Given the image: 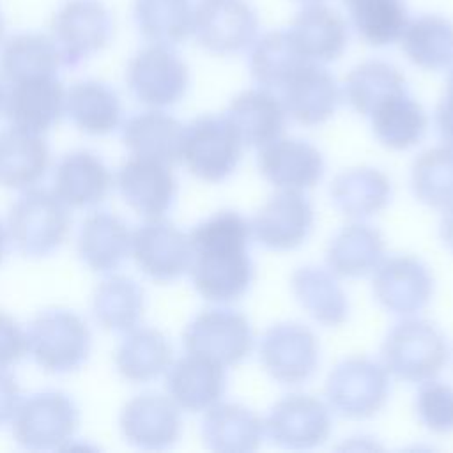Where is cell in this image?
Here are the masks:
<instances>
[{
	"label": "cell",
	"instance_id": "6da1fadb",
	"mask_svg": "<svg viewBox=\"0 0 453 453\" xmlns=\"http://www.w3.org/2000/svg\"><path fill=\"white\" fill-rule=\"evenodd\" d=\"M189 274L195 290L212 303L241 299L251 287L255 265L250 257L251 221L237 211H219L189 232Z\"/></svg>",
	"mask_w": 453,
	"mask_h": 453
},
{
	"label": "cell",
	"instance_id": "7a4b0ae2",
	"mask_svg": "<svg viewBox=\"0 0 453 453\" xmlns=\"http://www.w3.org/2000/svg\"><path fill=\"white\" fill-rule=\"evenodd\" d=\"M380 357L389 375L409 384H423L442 372L449 350L435 324L425 319H405L388 331Z\"/></svg>",
	"mask_w": 453,
	"mask_h": 453
},
{
	"label": "cell",
	"instance_id": "3957f363",
	"mask_svg": "<svg viewBox=\"0 0 453 453\" xmlns=\"http://www.w3.org/2000/svg\"><path fill=\"white\" fill-rule=\"evenodd\" d=\"M90 347L88 326L69 310L41 311L27 331V350L37 366L50 373L76 372L87 363Z\"/></svg>",
	"mask_w": 453,
	"mask_h": 453
},
{
	"label": "cell",
	"instance_id": "277c9868",
	"mask_svg": "<svg viewBox=\"0 0 453 453\" xmlns=\"http://www.w3.org/2000/svg\"><path fill=\"white\" fill-rule=\"evenodd\" d=\"M71 226L67 205L51 191L28 189L11 207L7 234L25 257L41 258L57 251Z\"/></svg>",
	"mask_w": 453,
	"mask_h": 453
},
{
	"label": "cell",
	"instance_id": "5b68a950",
	"mask_svg": "<svg viewBox=\"0 0 453 453\" xmlns=\"http://www.w3.org/2000/svg\"><path fill=\"white\" fill-rule=\"evenodd\" d=\"M389 373L382 363L352 356L340 361L327 375L326 398L329 409L347 419H370L388 403Z\"/></svg>",
	"mask_w": 453,
	"mask_h": 453
},
{
	"label": "cell",
	"instance_id": "8992f818",
	"mask_svg": "<svg viewBox=\"0 0 453 453\" xmlns=\"http://www.w3.org/2000/svg\"><path fill=\"white\" fill-rule=\"evenodd\" d=\"M242 142L225 115H202L184 126L180 159L205 182H223L237 168Z\"/></svg>",
	"mask_w": 453,
	"mask_h": 453
},
{
	"label": "cell",
	"instance_id": "52a82bcc",
	"mask_svg": "<svg viewBox=\"0 0 453 453\" xmlns=\"http://www.w3.org/2000/svg\"><path fill=\"white\" fill-rule=\"evenodd\" d=\"M80 411L62 391H41L19 403L12 418L14 441L34 451L60 449L73 439Z\"/></svg>",
	"mask_w": 453,
	"mask_h": 453
},
{
	"label": "cell",
	"instance_id": "ba28073f",
	"mask_svg": "<svg viewBox=\"0 0 453 453\" xmlns=\"http://www.w3.org/2000/svg\"><path fill=\"white\" fill-rule=\"evenodd\" d=\"M182 343L189 354L207 357L221 366L242 363L255 347L250 320L237 310L218 306L196 313L186 326Z\"/></svg>",
	"mask_w": 453,
	"mask_h": 453
},
{
	"label": "cell",
	"instance_id": "9c48e42d",
	"mask_svg": "<svg viewBox=\"0 0 453 453\" xmlns=\"http://www.w3.org/2000/svg\"><path fill=\"white\" fill-rule=\"evenodd\" d=\"M111 35L113 19L101 0H67L51 19V39L65 67H76L104 50Z\"/></svg>",
	"mask_w": 453,
	"mask_h": 453
},
{
	"label": "cell",
	"instance_id": "30bf717a",
	"mask_svg": "<svg viewBox=\"0 0 453 453\" xmlns=\"http://www.w3.org/2000/svg\"><path fill=\"white\" fill-rule=\"evenodd\" d=\"M131 94L145 106L168 108L188 92L189 69L177 51L165 44H150L136 51L126 69Z\"/></svg>",
	"mask_w": 453,
	"mask_h": 453
},
{
	"label": "cell",
	"instance_id": "8fae6325",
	"mask_svg": "<svg viewBox=\"0 0 453 453\" xmlns=\"http://www.w3.org/2000/svg\"><path fill=\"white\" fill-rule=\"evenodd\" d=\"M258 359L267 375L283 386L308 382L320 363L313 331L299 322H278L258 342Z\"/></svg>",
	"mask_w": 453,
	"mask_h": 453
},
{
	"label": "cell",
	"instance_id": "7c38bea8",
	"mask_svg": "<svg viewBox=\"0 0 453 453\" xmlns=\"http://www.w3.org/2000/svg\"><path fill=\"white\" fill-rule=\"evenodd\" d=\"M191 34L212 55H237L257 39L258 14L248 0H198Z\"/></svg>",
	"mask_w": 453,
	"mask_h": 453
},
{
	"label": "cell",
	"instance_id": "4fadbf2b",
	"mask_svg": "<svg viewBox=\"0 0 453 453\" xmlns=\"http://www.w3.org/2000/svg\"><path fill=\"white\" fill-rule=\"evenodd\" d=\"M333 430L329 405L322 400L292 393L280 398L265 416L264 434L285 449H313L322 446Z\"/></svg>",
	"mask_w": 453,
	"mask_h": 453
},
{
	"label": "cell",
	"instance_id": "5bb4252c",
	"mask_svg": "<svg viewBox=\"0 0 453 453\" xmlns=\"http://www.w3.org/2000/svg\"><path fill=\"white\" fill-rule=\"evenodd\" d=\"M372 290L386 311L411 317L428 306L434 296V276L423 260L395 255L382 260L373 271Z\"/></svg>",
	"mask_w": 453,
	"mask_h": 453
},
{
	"label": "cell",
	"instance_id": "9a60e30c",
	"mask_svg": "<svg viewBox=\"0 0 453 453\" xmlns=\"http://www.w3.org/2000/svg\"><path fill=\"white\" fill-rule=\"evenodd\" d=\"M131 253L138 269L157 283H170L189 271V237L165 219H149L131 234Z\"/></svg>",
	"mask_w": 453,
	"mask_h": 453
},
{
	"label": "cell",
	"instance_id": "2e32d148",
	"mask_svg": "<svg viewBox=\"0 0 453 453\" xmlns=\"http://www.w3.org/2000/svg\"><path fill=\"white\" fill-rule=\"evenodd\" d=\"M315 214L310 200L301 191L273 195L255 214L251 234L267 250L292 251L311 235Z\"/></svg>",
	"mask_w": 453,
	"mask_h": 453
},
{
	"label": "cell",
	"instance_id": "e0dca14e",
	"mask_svg": "<svg viewBox=\"0 0 453 453\" xmlns=\"http://www.w3.org/2000/svg\"><path fill=\"white\" fill-rule=\"evenodd\" d=\"M119 426L124 439L136 448L168 449L180 439V409L170 396L143 393L122 407Z\"/></svg>",
	"mask_w": 453,
	"mask_h": 453
},
{
	"label": "cell",
	"instance_id": "ac0fdd59",
	"mask_svg": "<svg viewBox=\"0 0 453 453\" xmlns=\"http://www.w3.org/2000/svg\"><path fill=\"white\" fill-rule=\"evenodd\" d=\"M281 103L287 115L301 126H320L327 122L342 103V90L324 64L304 62L285 81Z\"/></svg>",
	"mask_w": 453,
	"mask_h": 453
},
{
	"label": "cell",
	"instance_id": "d6986e66",
	"mask_svg": "<svg viewBox=\"0 0 453 453\" xmlns=\"http://www.w3.org/2000/svg\"><path fill=\"white\" fill-rule=\"evenodd\" d=\"M258 170L278 189L304 191L317 186L326 173L322 152L301 138H276L260 147Z\"/></svg>",
	"mask_w": 453,
	"mask_h": 453
},
{
	"label": "cell",
	"instance_id": "ffe728a7",
	"mask_svg": "<svg viewBox=\"0 0 453 453\" xmlns=\"http://www.w3.org/2000/svg\"><path fill=\"white\" fill-rule=\"evenodd\" d=\"M117 188L124 202L147 219L163 218L177 196V182L170 165L136 156L119 168Z\"/></svg>",
	"mask_w": 453,
	"mask_h": 453
},
{
	"label": "cell",
	"instance_id": "44dd1931",
	"mask_svg": "<svg viewBox=\"0 0 453 453\" xmlns=\"http://www.w3.org/2000/svg\"><path fill=\"white\" fill-rule=\"evenodd\" d=\"M4 111L11 126L41 134L51 129L65 111V90L55 76L11 83Z\"/></svg>",
	"mask_w": 453,
	"mask_h": 453
},
{
	"label": "cell",
	"instance_id": "7402d4cb",
	"mask_svg": "<svg viewBox=\"0 0 453 453\" xmlns=\"http://www.w3.org/2000/svg\"><path fill=\"white\" fill-rule=\"evenodd\" d=\"M301 55L317 64L338 60L349 46V25L345 18L322 2L299 9L288 28Z\"/></svg>",
	"mask_w": 453,
	"mask_h": 453
},
{
	"label": "cell",
	"instance_id": "603a6c76",
	"mask_svg": "<svg viewBox=\"0 0 453 453\" xmlns=\"http://www.w3.org/2000/svg\"><path fill=\"white\" fill-rule=\"evenodd\" d=\"M166 389L179 409L203 412L221 402L225 395V366L188 352L166 370Z\"/></svg>",
	"mask_w": 453,
	"mask_h": 453
},
{
	"label": "cell",
	"instance_id": "cb8c5ba5",
	"mask_svg": "<svg viewBox=\"0 0 453 453\" xmlns=\"http://www.w3.org/2000/svg\"><path fill=\"white\" fill-rule=\"evenodd\" d=\"M111 182V173L99 156L90 150H74L57 165L53 193L67 207L90 209L108 196Z\"/></svg>",
	"mask_w": 453,
	"mask_h": 453
},
{
	"label": "cell",
	"instance_id": "d4e9b609",
	"mask_svg": "<svg viewBox=\"0 0 453 453\" xmlns=\"http://www.w3.org/2000/svg\"><path fill=\"white\" fill-rule=\"evenodd\" d=\"M225 117L242 145L264 147L281 136L287 111L280 97L269 88L258 87L239 92L230 101Z\"/></svg>",
	"mask_w": 453,
	"mask_h": 453
},
{
	"label": "cell",
	"instance_id": "484cf974",
	"mask_svg": "<svg viewBox=\"0 0 453 453\" xmlns=\"http://www.w3.org/2000/svg\"><path fill=\"white\" fill-rule=\"evenodd\" d=\"M264 437V421L248 407L218 402L202 419L203 444L219 453H248L258 449Z\"/></svg>",
	"mask_w": 453,
	"mask_h": 453
},
{
	"label": "cell",
	"instance_id": "4316f807",
	"mask_svg": "<svg viewBox=\"0 0 453 453\" xmlns=\"http://www.w3.org/2000/svg\"><path fill=\"white\" fill-rule=\"evenodd\" d=\"M184 126L165 111H142L122 126V142L136 157L173 165L180 159Z\"/></svg>",
	"mask_w": 453,
	"mask_h": 453
},
{
	"label": "cell",
	"instance_id": "83f0119b",
	"mask_svg": "<svg viewBox=\"0 0 453 453\" xmlns=\"http://www.w3.org/2000/svg\"><path fill=\"white\" fill-rule=\"evenodd\" d=\"M331 202L345 216L366 219L384 211L391 200L389 177L373 166H354L340 172L331 182Z\"/></svg>",
	"mask_w": 453,
	"mask_h": 453
},
{
	"label": "cell",
	"instance_id": "f1b7e54d",
	"mask_svg": "<svg viewBox=\"0 0 453 453\" xmlns=\"http://www.w3.org/2000/svg\"><path fill=\"white\" fill-rule=\"evenodd\" d=\"M384 250L382 234L368 223L356 221L334 234L326 251V262L336 276L363 278L384 260Z\"/></svg>",
	"mask_w": 453,
	"mask_h": 453
},
{
	"label": "cell",
	"instance_id": "f546056e",
	"mask_svg": "<svg viewBox=\"0 0 453 453\" xmlns=\"http://www.w3.org/2000/svg\"><path fill=\"white\" fill-rule=\"evenodd\" d=\"M292 292L299 306L320 326L338 327L349 317V299L336 274L319 265H303L294 271Z\"/></svg>",
	"mask_w": 453,
	"mask_h": 453
},
{
	"label": "cell",
	"instance_id": "4dcf8cb0",
	"mask_svg": "<svg viewBox=\"0 0 453 453\" xmlns=\"http://www.w3.org/2000/svg\"><path fill=\"white\" fill-rule=\"evenodd\" d=\"M50 165V150L39 134L19 127L0 131V186L28 189L37 184Z\"/></svg>",
	"mask_w": 453,
	"mask_h": 453
},
{
	"label": "cell",
	"instance_id": "1f68e13d",
	"mask_svg": "<svg viewBox=\"0 0 453 453\" xmlns=\"http://www.w3.org/2000/svg\"><path fill=\"white\" fill-rule=\"evenodd\" d=\"M131 253V232L127 225L111 212L90 214L80 228L78 255L96 273L117 269Z\"/></svg>",
	"mask_w": 453,
	"mask_h": 453
},
{
	"label": "cell",
	"instance_id": "d6a6232c",
	"mask_svg": "<svg viewBox=\"0 0 453 453\" xmlns=\"http://www.w3.org/2000/svg\"><path fill=\"white\" fill-rule=\"evenodd\" d=\"M402 51L419 69L442 71L453 64V21L442 14L425 12L407 21Z\"/></svg>",
	"mask_w": 453,
	"mask_h": 453
},
{
	"label": "cell",
	"instance_id": "836d02e7",
	"mask_svg": "<svg viewBox=\"0 0 453 453\" xmlns=\"http://www.w3.org/2000/svg\"><path fill=\"white\" fill-rule=\"evenodd\" d=\"M368 119L377 142L391 150L418 145L428 127L426 111L409 90L380 103Z\"/></svg>",
	"mask_w": 453,
	"mask_h": 453
},
{
	"label": "cell",
	"instance_id": "e575fe53",
	"mask_svg": "<svg viewBox=\"0 0 453 453\" xmlns=\"http://www.w3.org/2000/svg\"><path fill=\"white\" fill-rule=\"evenodd\" d=\"M65 111L80 131L94 136L115 131L122 120L117 92L97 80L76 81L65 94Z\"/></svg>",
	"mask_w": 453,
	"mask_h": 453
},
{
	"label": "cell",
	"instance_id": "d590c367",
	"mask_svg": "<svg viewBox=\"0 0 453 453\" xmlns=\"http://www.w3.org/2000/svg\"><path fill=\"white\" fill-rule=\"evenodd\" d=\"M172 343L152 327L131 329L115 352L119 373L134 384H143L163 375L172 365Z\"/></svg>",
	"mask_w": 453,
	"mask_h": 453
},
{
	"label": "cell",
	"instance_id": "8d00e7d4",
	"mask_svg": "<svg viewBox=\"0 0 453 453\" xmlns=\"http://www.w3.org/2000/svg\"><path fill=\"white\" fill-rule=\"evenodd\" d=\"M62 65L51 37L39 32H21L7 39L0 51V71L9 83L57 76Z\"/></svg>",
	"mask_w": 453,
	"mask_h": 453
},
{
	"label": "cell",
	"instance_id": "74e56055",
	"mask_svg": "<svg viewBox=\"0 0 453 453\" xmlns=\"http://www.w3.org/2000/svg\"><path fill=\"white\" fill-rule=\"evenodd\" d=\"M407 80L398 67L386 60H365L350 69L345 78L343 94L354 111L363 117L386 99L407 92Z\"/></svg>",
	"mask_w": 453,
	"mask_h": 453
},
{
	"label": "cell",
	"instance_id": "f35d334b",
	"mask_svg": "<svg viewBox=\"0 0 453 453\" xmlns=\"http://www.w3.org/2000/svg\"><path fill=\"white\" fill-rule=\"evenodd\" d=\"M304 62L288 30H271L253 41L248 67L258 87L280 90Z\"/></svg>",
	"mask_w": 453,
	"mask_h": 453
},
{
	"label": "cell",
	"instance_id": "ab89813d",
	"mask_svg": "<svg viewBox=\"0 0 453 453\" xmlns=\"http://www.w3.org/2000/svg\"><path fill=\"white\" fill-rule=\"evenodd\" d=\"M143 308V288L127 276L113 274L96 287L92 311L96 320L108 331L129 333L138 326Z\"/></svg>",
	"mask_w": 453,
	"mask_h": 453
},
{
	"label": "cell",
	"instance_id": "60d3db41",
	"mask_svg": "<svg viewBox=\"0 0 453 453\" xmlns=\"http://www.w3.org/2000/svg\"><path fill=\"white\" fill-rule=\"evenodd\" d=\"M133 18L147 41L173 46L191 35L193 4L191 0H134Z\"/></svg>",
	"mask_w": 453,
	"mask_h": 453
},
{
	"label": "cell",
	"instance_id": "b9f144b4",
	"mask_svg": "<svg viewBox=\"0 0 453 453\" xmlns=\"http://www.w3.org/2000/svg\"><path fill=\"white\" fill-rule=\"evenodd\" d=\"M357 35L370 46H389L400 41L409 21L403 0H343Z\"/></svg>",
	"mask_w": 453,
	"mask_h": 453
},
{
	"label": "cell",
	"instance_id": "7bdbcfd3",
	"mask_svg": "<svg viewBox=\"0 0 453 453\" xmlns=\"http://www.w3.org/2000/svg\"><path fill=\"white\" fill-rule=\"evenodd\" d=\"M411 189L414 196L432 207H453V147L439 145L423 150L411 166Z\"/></svg>",
	"mask_w": 453,
	"mask_h": 453
},
{
	"label": "cell",
	"instance_id": "ee69618b",
	"mask_svg": "<svg viewBox=\"0 0 453 453\" xmlns=\"http://www.w3.org/2000/svg\"><path fill=\"white\" fill-rule=\"evenodd\" d=\"M414 411L419 423L434 434L453 432V386L426 380L416 393Z\"/></svg>",
	"mask_w": 453,
	"mask_h": 453
},
{
	"label": "cell",
	"instance_id": "f6af8a7d",
	"mask_svg": "<svg viewBox=\"0 0 453 453\" xmlns=\"http://www.w3.org/2000/svg\"><path fill=\"white\" fill-rule=\"evenodd\" d=\"M27 352V334L12 317L0 311V370L16 365Z\"/></svg>",
	"mask_w": 453,
	"mask_h": 453
},
{
	"label": "cell",
	"instance_id": "bcb514c9",
	"mask_svg": "<svg viewBox=\"0 0 453 453\" xmlns=\"http://www.w3.org/2000/svg\"><path fill=\"white\" fill-rule=\"evenodd\" d=\"M435 127L441 140L453 147V64L446 80L444 94L435 110Z\"/></svg>",
	"mask_w": 453,
	"mask_h": 453
},
{
	"label": "cell",
	"instance_id": "7dc6e473",
	"mask_svg": "<svg viewBox=\"0 0 453 453\" xmlns=\"http://www.w3.org/2000/svg\"><path fill=\"white\" fill-rule=\"evenodd\" d=\"M21 403V391L16 379L0 370V426L12 421Z\"/></svg>",
	"mask_w": 453,
	"mask_h": 453
},
{
	"label": "cell",
	"instance_id": "c3c4849f",
	"mask_svg": "<svg viewBox=\"0 0 453 453\" xmlns=\"http://www.w3.org/2000/svg\"><path fill=\"white\" fill-rule=\"evenodd\" d=\"M439 235L442 244L453 253V207L444 211L439 223Z\"/></svg>",
	"mask_w": 453,
	"mask_h": 453
},
{
	"label": "cell",
	"instance_id": "681fc988",
	"mask_svg": "<svg viewBox=\"0 0 453 453\" xmlns=\"http://www.w3.org/2000/svg\"><path fill=\"white\" fill-rule=\"evenodd\" d=\"M7 242H9V234H7L5 226H4V225H2V221H0V264H2L4 257H5V251H7Z\"/></svg>",
	"mask_w": 453,
	"mask_h": 453
},
{
	"label": "cell",
	"instance_id": "f907efd6",
	"mask_svg": "<svg viewBox=\"0 0 453 453\" xmlns=\"http://www.w3.org/2000/svg\"><path fill=\"white\" fill-rule=\"evenodd\" d=\"M4 101H5V90H4L2 81H0V110L4 108Z\"/></svg>",
	"mask_w": 453,
	"mask_h": 453
},
{
	"label": "cell",
	"instance_id": "816d5d0a",
	"mask_svg": "<svg viewBox=\"0 0 453 453\" xmlns=\"http://www.w3.org/2000/svg\"><path fill=\"white\" fill-rule=\"evenodd\" d=\"M297 2H304V4H313V2H322V0H297Z\"/></svg>",
	"mask_w": 453,
	"mask_h": 453
},
{
	"label": "cell",
	"instance_id": "f5cc1de1",
	"mask_svg": "<svg viewBox=\"0 0 453 453\" xmlns=\"http://www.w3.org/2000/svg\"><path fill=\"white\" fill-rule=\"evenodd\" d=\"M2 34H4V23H2V16H0V39H2Z\"/></svg>",
	"mask_w": 453,
	"mask_h": 453
}]
</instances>
